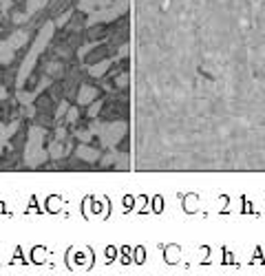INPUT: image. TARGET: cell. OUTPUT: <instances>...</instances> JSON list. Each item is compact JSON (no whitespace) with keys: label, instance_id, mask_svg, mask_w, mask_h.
Listing matches in <instances>:
<instances>
[{"label":"cell","instance_id":"obj_2","mask_svg":"<svg viewBox=\"0 0 265 276\" xmlns=\"http://www.w3.org/2000/svg\"><path fill=\"white\" fill-rule=\"evenodd\" d=\"M0 33H3V27H0Z\"/></svg>","mask_w":265,"mask_h":276},{"label":"cell","instance_id":"obj_1","mask_svg":"<svg viewBox=\"0 0 265 276\" xmlns=\"http://www.w3.org/2000/svg\"><path fill=\"white\" fill-rule=\"evenodd\" d=\"M13 56V44L7 40V42H0V64H9Z\"/></svg>","mask_w":265,"mask_h":276}]
</instances>
